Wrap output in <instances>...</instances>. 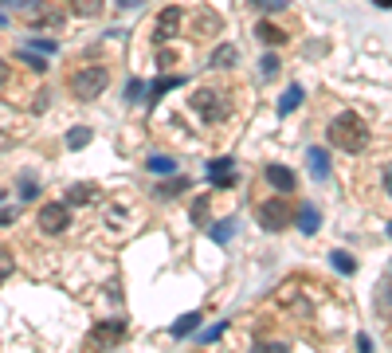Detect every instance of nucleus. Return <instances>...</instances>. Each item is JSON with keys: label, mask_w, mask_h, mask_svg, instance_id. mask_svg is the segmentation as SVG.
I'll use <instances>...</instances> for the list:
<instances>
[{"label": "nucleus", "mask_w": 392, "mask_h": 353, "mask_svg": "<svg viewBox=\"0 0 392 353\" xmlns=\"http://www.w3.org/2000/svg\"><path fill=\"white\" fill-rule=\"evenodd\" d=\"M326 137H330V146L345 149V153H361V149L369 146V126H365V122L353 114V110H345V114H337L330 122Z\"/></svg>", "instance_id": "obj_1"}, {"label": "nucleus", "mask_w": 392, "mask_h": 353, "mask_svg": "<svg viewBox=\"0 0 392 353\" xmlns=\"http://www.w3.org/2000/svg\"><path fill=\"white\" fill-rule=\"evenodd\" d=\"M110 87V71L102 67V63H90V67H78L75 75H71V95L78 98V102H94L102 90Z\"/></svg>", "instance_id": "obj_2"}, {"label": "nucleus", "mask_w": 392, "mask_h": 353, "mask_svg": "<svg viewBox=\"0 0 392 353\" xmlns=\"http://www.w3.org/2000/svg\"><path fill=\"white\" fill-rule=\"evenodd\" d=\"M126 333H130L126 318H102V322L90 330V345H94V349H114L118 342H126Z\"/></svg>", "instance_id": "obj_3"}, {"label": "nucleus", "mask_w": 392, "mask_h": 353, "mask_svg": "<svg viewBox=\"0 0 392 353\" xmlns=\"http://www.w3.org/2000/svg\"><path fill=\"white\" fill-rule=\"evenodd\" d=\"M36 224L39 232H48V235H59L63 228L71 224V205H63V200H55V205H43L36 216Z\"/></svg>", "instance_id": "obj_4"}, {"label": "nucleus", "mask_w": 392, "mask_h": 353, "mask_svg": "<svg viewBox=\"0 0 392 353\" xmlns=\"http://www.w3.org/2000/svg\"><path fill=\"white\" fill-rule=\"evenodd\" d=\"M181 20H185V8H181V4L161 8V16L153 20V43H169V39L176 36V28H181Z\"/></svg>", "instance_id": "obj_5"}, {"label": "nucleus", "mask_w": 392, "mask_h": 353, "mask_svg": "<svg viewBox=\"0 0 392 353\" xmlns=\"http://www.w3.org/2000/svg\"><path fill=\"white\" fill-rule=\"evenodd\" d=\"M259 224H263L267 232H283V228L290 224V208H286L283 196H274V200L259 205Z\"/></svg>", "instance_id": "obj_6"}, {"label": "nucleus", "mask_w": 392, "mask_h": 353, "mask_svg": "<svg viewBox=\"0 0 392 353\" xmlns=\"http://www.w3.org/2000/svg\"><path fill=\"white\" fill-rule=\"evenodd\" d=\"M188 106L204 118V122H220V118L227 114V106L220 102V95H216V90H196V95L188 98Z\"/></svg>", "instance_id": "obj_7"}, {"label": "nucleus", "mask_w": 392, "mask_h": 353, "mask_svg": "<svg viewBox=\"0 0 392 353\" xmlns=\"http://www.w3.org/2000/svg\"><path fill=\"white\" fill-rule=\"evenodd\" d=\"M208 176H212V185L232 188L235 185V161H232V157H216L212 165H208Z\"/></svg>", "instance_id": "obj_8"}, {"label": "nucleus", "mask_w": 392, "mask_h": 353, "mask_svg": "<svg viewBox=\"0 0 392 353\" xmlns=\"http://www.w3.org/2000/svg\"><path fill=\"white\" fill-rule=\"evenodd\" d=\"M263 176L271 181L274 188H279V193H294V173H290L286 165H267Z\"/></svg>", "instance_id": "obj_9"}, {"label": "nucleus", "mask_w": 392, "mask_h": 353, "mask_svg": "<svg viewBox=\"0 0 392 353\" xmlns=\"http://www.w3.org/2000/svg\"><path fill=\"white\" fill-rule=\"evenodd\" d=\"M239 63V51L232 48V43H220V48L212 51V59H208V67H216V71H224V67H235Z\"/></svg>", "instance_id": "obj_10"}, {"label": "nucleus", "mask_w": 392, "mask_h": 353, "mask_svg": "<svg viewBox=\"0 0 392 353\" xmlns=\"http://www.w3.org/2000/svg\"><path fill=\"white\" fill-rule=\"evenodd\" d=\"M306 161H310L314 181H326V176H330V153H326V149H318V146H314L310 153H306Z\"/></svg>", "instance_id": "obj_11"}, {"label": "nucleus", "mask_w": 392, "mask_h": 353, "mask_svg": "<svg viewBox=\"0 0 392 353\" xmlns=\"http://www.w3.org/2000/svg\"><path fill=\"white\" fill-rule=\"evenodd\" d=\"M298 228H302L306 235H314L318 228H322V212H318L314 205H302L298 208Z\"/></svg>", "instance_id": "obj_12"}, {"label": "nucleus", "mask_w": 392, "mask_h": 353, "mask_svg": "<svg viewBox=\"0 0 392 353\" xmlns=\"http://www.w3.org/2000/svg\"><path fill=\"white\" fill-rule=\"evenodd\" d=\"M200 318H204L200 310H188L181 322H173V330H169V333H173V338H188L192 330H200Z\"/></svg>", "instance_id": "obj_13"}, {"label": "nucleus", "mask_w": 392, "mask_h": 353, "mask_svg": "<svg viewBox=\"0 0 392 353\" xmlns=\"http://www.w3.org/2000/svg\"><path fill=\"white\" fill-rule=\"evenodd\" d=\"M146 165H149V173H157V176H173L176 173V161L169 153H153Z\"/></svg>", "instance_id": "obj_14"}, {"label": "nucleus", "mask_w": 392, "mask_h": 353, "mask_svg": "<svg viewBox=\"0 0 392 353\" xmlns=\"http://www.w3.org/2000/svg\"><path fill=\"white\" fill-rule=\"evenodd\" d=\"M181 83H185V78H181V75L153 78V83H149V98H153V102H157V98H161V95H169V90H176V87H181Z\"/></svg>", "instance_id": "obj_15"}, {"label": "nucleus", "mask_w": 392, "mask_h": 353, "mask_svg": "<svg viewBox=\"0 0 392 353\" xmlns=\"http://www.w3.org/2000/svg\"><path fill=\"white\" fill-rule=\"evenodd\" d=\"M255 36L263 39V43H271V48H279V43H286L283 28H274L271 20H263V24H259V28H255Z\"/></svg>", "instance_id": "obj_16"}, {"label": "nucleus", "mask_w": 392, "mask_h": 353, "mask_svg": "<svg viewBox=\"0 0 392 353\" xmlns=\"http://www.w3.org/2000/svg\"><path fill=\"white\" fill-rule=\"evenodd\" d=\"M188 188V176H181L176 173L173 181H165V185H157V196H161V200H173V196H181Z\"/></svg>", "instance_id": "obj_17"}, {"label": "nucleus", "mask_w": 392, "mask_h": 353, "mask_svg": "<svg viewBox=\"0 0 392 353\" xmlns=\"http://www.w3.org/2000/svg\"><path fill=\"white\" fill-rule=\"evenodd\" d=\"M90 137H94V130H90V126H75V130L67 134V149H87Z\"/></svg>", "instance_id": "obj_18"}, {"label": "nucleus", "mask_w": 392, "mask_h": 353, "mask_svg": "<svg viewBox=\"0 0 392 353\" xmlns=\"http://www.w3.org/2000/svg\"><path fill=\"white\" fill-rule=\"evenodd\" d=\"M298 102H302V87L294 83V87H286V95L279 98V114H290V110H298Z\"/></svg>", "instance_id": "obj_19"}, {"label": "nucleus", "mask_w": 392, "mask_h": 353, "mask_svg": "<svg viewBox=\"0 0 392 353\" xmlns=\"http://www.w3.org/2000/svg\"><path fill=\"white\" fill-rule=\"evenodd\" d=\"M94 196H98V188H94V185H75V188L67 193V205H90Z\"/></svg>", "instance_id": "obj_20"}, {"label": "nucleus", "mask_w": 392, "mask_h": 353, "mask_svg": "<svg viewBox=\"0 0 392 353\" xmlns=\"http://www.w3.org/2000/svg\"><path fill=\"white\" fill-rule=\"evenodd\" d=\"M208 200H212L208 193H200L192 200V224H208Z\"/></svg>", "instance_id": "obj_21"}, {"label": "nucleus", "mask_w": 392, "mask_h": 353, "mask_svg": "<svg viewBox=\"0 0 392 353\" xmlns=\"http://www.w3.org/2000/svg\"><path fill=\"white\" fill-rule=\"evenodd\" d=\"M71 8H75L78 16H98V12H102V0H71Z\"/></svg>", "instance_id": "obj_22"}, {"label": "nucleus", "mask_w": 392, "mask_h": 353, "mask_svg": "<svg viewBox=\"0 0 392 353\" xmlns=\"http://www.w3.org/2000/svg\"><path fill=\"white\" fill-rule=\"evenodd\" d=\"M330 259H333V267H337V271H345V275L357 271V259H353V255H345V251H333Z\"/></svg>", "instance_id": "obj_23"}, {"label": "nucleus", "mask_w": 392, "mask_h": 353, "mask_svg": "<svg viewBox=\"0 0 392 353\" xmlns=\"http://www.w3.org/2000/svg\"><path fill=\"white\" fill-rule=\"evenodd\" d=\"M232 232H235V220H224V224L212 228V240H216V244H227V240H232Z\"/></svg>", "instance_id": "obj_24"}, {"label": "nucleus", "mask_w": 392, "mask_h": 353, "mask_svg": "<svg viewBox=\"0 0 392 353\" xmlns=\"http://www.w3.org/2000/svg\"><path fill=\"white\" fill-rule=\"evenodd\" d=\"M12 271H16V259H12L8 247H0V283H4V279H8Z\"/></svg>", "instance_id": "obj_25"}, {"label": "nucleus", "mask_w": 392, "mask_h": 353, "mask_svg": "<svg viewBox=\"0 0 392 353\" xmlns=\"http://www.w3.org/2000/svg\"><path fill=\"white\" fill-rule=\"evenodd\" d=\"M20 59H24V63H31V71H48V59H43V55H31V48H20Z\"/></svg>", "instance_id": "obj_26"}, {"label": "nucleus", "mask_w": 392, "mask_h": 353, "mask_svg": "<svg viewBox=\"0 0 392 353\" xmlns=\"http://www.w3.org/2000/svg\"><path fill=\"white\" fill-rule=\"evenodd\" d=\"M0 4H4V8H20V12H36L43 0H0Z\"/></svg>", "instance_id": "obj_27"}, {"label": "nucleus", "mask_w": 392, "mask_h": 353, "mask_svg": "<svg viewBox=\"0 0 392 353\" xmlns=\"http://www.w3.org/2000/svg\"><path fill=\"white\" fill-rule=\"evenodd\" d=\"M251 4H255V8H263V12H283L290 0H251Z\"/></svg>", "instance_id": "obj_28"}, {"label": "nucleus", "mask_w": 392, "mask_h": 353, "mask_svg": "<svg viewBox=\"0 0 392 353\" xmlns=\"http://www.w3.org/2000/svg\"><path fill=\"white\" fill-rule=\"evenodd\" d=\"M126 95H130V102H137V98L146 95V83H141V78H130V87H126Z\"/></svg>", "instance_id": "obj_29"}, {"label": "nucleus", "mask_w": 392, "mask_h": 353, "mask_svg": "<svg viewBox=\"0 0 392 353\" xmlns=\"http://www.w3.org/2000/svg\"><path fill=\"white\" fill-rule=\"evenodd\" d=\"M31 48H36L39 55H51V51H55V39H31Z\"/></svg>", "instance_id": "obj_30"}, {"label": "nucleus", "mask_w": 392, "mask_h": 353, "mask_svg": "<svg viewBox=\"0 0 392 353\" xmlns=\"http://www.w3.org/2000/svg\"><path fill=\"white\" fill-rule=\"evenodd\" d=\"M259 67H263V78H271L274 71H279V59H274V55H263V63H259Z\"/></svg>", "instance_id": "obj_31"}, {"label": "nucleus", "mask_w": 392, "mask_h": 353, "mask_svg": "<svg viewBox=\"0 0 392 353\" xmlns=\"http://www.w3.org/2000/svg\"><path fill=\"white\" fill-rule=\"evenodd\" d=\"M224 330H227V322H220V326H212V330H204V342H216V338H220Z\"/></svg>", "instance_id": "obj_32"}, {"label": "nucleus", "mask_w": 392, "mask_h": 353, "mask_svg": "<svg viewBox=\"0 0 392 353\" xmlns=\"http://www.w3.org/2000/svg\"><path fill=\"white\" fill-rule=\"evenodd\" d=\"M384 188H388V193H392V161H388V165H384Z\"/></svg>", "instance_id": "obj_33"}, {"label": "nucleus", "mask_w": 392, "mask_h": 353, "mask_svg": "<svg viewBox=\"0 0 392 353\" xmlns=\"http://www.w3.org/2000/svg\"><path fill=\"white\" fill-rule=\"evenodd\" d=\"M4 224H12V212H8V208H0V228H4Z\"/></svg>", "instance_id": "obj_34"}, {"label": "nucleus", "mask_w": 392, "mask_h": 353, "mask_svg": "<svg viewBox=\"0 0 392 353\" xmlns=\"http://www.w3.org/2000/svg\"><path fill=\"white\" fill-rule=\"evenodd\" d=\"M141 0H118V8H137Z\"/></svg>", "instance_id": "obj_35"}, {"label": "nucleus", "mask_w": 392, "mask_h": 353, "mask_svg": "<svg viewBox=\"0 0 392 353\" xmlns=\"http://www.w3.org/2000/svg\"><path fill=\"white\" fill-rule=\"evenodd\" d=\"M0 83H8V63L0 59Z\"/></svg>", "instance_id": "obj_36"}, {"label": "nucleus", "mask_w": 392, "mask_h": 353, "mask_svg": "<svg viewBox=\"0 0 392 353\" xmlns=\"http://www.w3.org/2000/svg\"><path fill=\"white\" fill-rule=\"evenodd\" d=\"M372 4H377V8H392V0H372Z\"/></svg>", "instance_id": "obj_37"}, {"label": "nucleus", "mask_w": 392, "mask_h": 353, "mask_svg": "<svg viewBox=\"0 0 392 353\" xmlns=\"http://www.w3.org/2000/svg\"><path fill=\"white\" fill-rule=\"evenodd\" d=\"M388 240H392V224H388Z\"/></svg>", "instance_id": "obj_38"}, {"label": "nucleus", "mask_w": 392, "mask_h": 353, "mask_svg": "<svg viewBox=\"0 0 392 353\" xmlns=\"http://www.w3.org/2000/svg\"><path fill=\"white\" fill-rule=\"evenodd\" d=\"M0 200H4V193H0Z\"/></svg>", "instance_id": "obj_39"}]
</instances>
